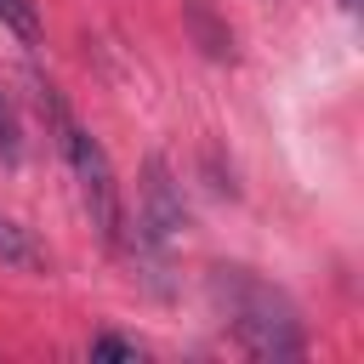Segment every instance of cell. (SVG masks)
Masks as SVG:
<instances>
[{"instance_id":"cell-1","label":"cell","mask_w":364,"mask_h":364,"mask_svg":"<svg viewBox=\"0 0 364 364\" xmlns=\"http://www.w3.org/2000/svg\"><path fill=\"white\" fill-rule=\"evenodd\" d=\"M210 301L222 313V324L233 330V341L250 358H301L307 336L296 318V301L267 284L250 267H210Z\"/></svg>"},{"instance_id":"cell-6","label":"cell","mask_w":364,"mask_h":364,"mask_svg":"<svg viewBox=\"0 0 364 364\" xmlns=\"http://www.w3.org/2000/svg\"><path fill=\"white\" fill-rule=\"evenodd\" d=\"M0 23H6L17 40L40 46V11H34V0H0Z\"/></svg>"},{"instance_id":"cell-7","label":"cell","mask_w":364,"mask_h":364,"mask_svg":"<svg viewBox=\"0 0 364 364\" xmlns=\"http://www.w3.org/2000/svg\"><path fill=\"white\" fill-rule=\"evenodd\" d=\"M0 159H6V165L23 159V125H17V108H11L6 91H0Z\"/></svg>"},{"instance_id":"cell-8","label":"cell","mask_w":364,"mask_h":364,"mask_svg":"<svg viewBox=\"0 0 364 364\" xmlns=\"http://www.w3.org/2000/svg\"><path fill=\"white\" fill-rule=\"evenodd\" d=\"M91 358H125V364H136L142 358V341H131V336H97L91 341Z\"/></svg>"},{"instance_id":"cell-3","label":"cell","mask_w":364,"mask_h":364,"mask_svg":"<svg viewBox=\"0 0 364 364\" xmlns=\"http://www.w3.org/2000/svg\"><path fill=\"white\" fill-rule=\"evenodd\" d=\"M188 228V205H182V188L171 176V165L154 154L142 165V199H136V250L142 256H165L176 245V233Z\"/></svg>"},{"instance_id":"cell-9","label":"cell","mask_w":364,"mask_h":364,"mask_svg":"<svg viewBox=\"0 0 364 364\" xmlns=\"http://www.w3.org/2000/svg\"><path fill=\"white\" fill-rule=\"evenodd\" d=\"M341 11H358V0H341Z\"/></svg>"},{"instance_id":"cell-2","label":"cell","mask_w":364,"mask_h":364,"mask_svg":"<svg viewBox=\"0 0 364 364\" xmlns=\"http://www.w3.org/2000/svg\"><path fill=\"white\" fill-rule=\"evenodd\" d=\"M34 102H40V119L51 125V142H57L63 165L74 171V188H80V205H85L97 239L108 250H119L125 245V199H119V176H114L102 142L74 119V108L63 102V91L51 80H34Z\"/></svg>"},{"instance_id":"cell-5","label":"cell","mask_w":364,"mask_h":364,"mask_svg":"<svg viewBox=\"0 0 364 364\" xmlns=\"http://www.w3.org/2000/svg\"><path fill=\"white\" fill-rule=\"evenodd\" d=\"M0 262L17 267V273H46L51 267V250L34 239V228H23L17 216H0Z\"/></svg>"},{"instance_id":"cell-4","label":"cell","mask_w":364,"mask_h":364,"mask_svg":"<svg viewBox=\"0 0 364 364\" xmlns=\"http://www.w3.org/2000/svg\"><path fill=\"white\" fill-rule=\"evenodd\" d=\"M182 17H188V34H193V46L205 57L233 63V28H228V17H216L210 0H182Z\"/></svg>"}]
</instances>
